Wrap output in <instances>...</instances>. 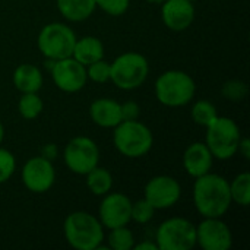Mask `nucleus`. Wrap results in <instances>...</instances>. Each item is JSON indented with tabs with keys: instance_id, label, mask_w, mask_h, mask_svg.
<instances>
[{
	"instance_id": "1",
	"label": "nucleus",
	"mask_w": 250,
	"mask_h": 250,
	"mask_svg": "<svg viewBox=\"0 0 250 250\" xmlns=\"http://www.w3.org/2000/svg\"><path fill=\"white\" fill-rule=\"evenodd\" d=\"M193 199L198 211L207 218H220L227 212L231 204L229 182L217 174H204L196 177Z\"/></svg>"
},
{
	"instance_id": "2",
	"label": "nucleus",
	"mask_w": 250,
	"mask_h": 250,
	"mask_svg": "<svg viewBox=\"0 0 250 250\" xmlns=\"http://www.w3.org/2000/svg\"><path fill=\"white\" fill-rule=\"evenodd\" d=\"M64 236L72 248L94 250L104 239L100 221L88 212H73L64 221Z\"/></svg>"
},
{
	"instance_id": "3",
	"label": "nucleus",
	"mask_w": 250,
	"mask_h": 250,
	"mask_svg": "<svg viewBox=\"0 0 250 250\" xmlns=\"http://www.w3.org/2000/svg\"><path fill=\"white\" fill-rule=\"evenodd\" d=\"M157 98L168 107H180L188 104L195 94L193 79L180 70L163 73L155 83Z\"/></svg>"
},
{
	"instance_id": "4",
	"label": "nucleus",
	"mask_w": 250,
	"mask_h": 250,
	"mask_svg": "<svg viewBox=\"0 0 250 250\" xmlns=\"http://www.w3.org/2000/svg\"><path fill=\"white\" fill-rule=\"evenodd\" d=\"M114 145L126 157H142L152 146V133L136 120H122L114 132Z\"/></svg>"
},
{
	"instance_id": "5",
	"label": "nucleus",
	"mask_w": 250,
	"mask_h": 250,
	"mask_svg": "<svg viewBox=\"0 0 250 250\" xmlns=\"http://www.w3.org/2000/svg\"><path fill=\"white\" fill-rule=\"evenodd\" d=\"M240 130L237 125L227 117H218L208 126L207 146L211 154L220 160L231 158L239 151Z\"/></svg>"
},
{
	"instance_id": "6",
	"label": "nucleus",
	"mask_w": 250,
	"mask_h": 250,
	"mask_svg": "<svg viewBox=\"0 0 250 250\" xmlns=\"http://www.w3.org/2000/svg\"><path fill=\"white\" fill-rule=\"evenodd\" d=\"M110 66V79L122 89H135L148 76V62L138 53H125Z\"/></svg>"
},
{
	"instance_id": "7",
	"label": "nucleus",
	"mask_w": 250,
	"mask_h": 250,
	"mask_svg": "<svg viewBox=\"0 0 250 250\" xmlns=\"http://www.w3.org/2000/svg\"><path fill=\"white\" fill-rule=\"evenodd\" d=\"M76 37L75 32L59 22L48 23L38 35V47L42 54L51 60H60L72 57Z\"/></svg>"
},
{
	"instance_id": "8",
	"label": "nucleus",
	"mask_w": 250,
	"mask_h": 250,
	"mask_svg": "<svg viewBox=\"0 0 250 250\" xmlns=\"http://www.w3.org/2000/svg\"><path fill=\"white\" fill-rule=\"evenodd\" d=\"M196 245V227L185 218H171L157 231V246L161 250H189Z\"/></svg>"
},
{
	"instance_id": "9",
	"label": "nucleus",
	"mask_w": 250,
	"mask_h": 250,
	"mask_svg": "<svg viewBox=\"0 0 250 250\" xmlns=\"http://www.w3.org/2000/svg\"><path fill=\"white\" fill-rule=\"evenodd\" d=\"M98 146L95 142L85 136L72 139L64 149V161L67 167L78 174H88L98 166Z\"/></svg>"
},
{
	"instance_id": "10",
	"label": "nucleus",
	"mask_w": 250,
	"mask_h": 250,
	"mask_svg": "<svg viewBox=\"0 0 250 250\" xmlns=\"http://www.w3.org/2000/svg\"><path fill=\"white\" fill-rule=\"evenodd\" d=\"M86 70L82 63L72 57L56 60L53 64V79L64 92H76L86 83Z\"/></svg>"
},
{
	"instance_id": "11",
	"label": "nucleus",
	"mask_w": 250,
	"mask_h": 250,
	"mask_svg": "<svg viewBox=\"0 0 250 250\" xmlns=\"http://www.w3.org/2000/svg\"><path fill=\"white\" fill-rule=\"evenodd\" d=\"M196 243L205 250H227L231 248V231L218 218H207L196 229Z\"/></svg>"
},
{
	"instance_id": "12",
	"label": "nucleus",
	"mask_w": 250,
	"mask_h": 250,
	"mask_svg": "<svg viewBox=\"0 0 250 250\" xmlns=\"http://www.w3.org/2000/svg\"><path fill=\"white\" fill-rule=\"evenodd\" d=\"M180 185L168 176H158L149 180L145 188V199L155 208L164 209L173 207L180 198Z\"/></svg>"
},
{
	"instance_id": "13",
	"label": "nucleus",
	"mask_w": 250,
	"mask_h": 250,
	"mask_svg": "<svg viewBox=\"0 0 250 250\" xmlns=\"http://www.w3.org/2000/svg\"><path fill=\"white\" fill-rule=\"evenodd\" d=\"M54 176L56 174L51 163L42 157L31 158L22 170L23 185L31 192H37V193L48 190L54 183Z\"/></svg>"
},
{
	"instance_id": "14",
	"label": "nucleus",
	"mask_w": 250,
	"mask_h": 250,
	"mask_svg": "<svg viewBox=\"0 0 250 250\" xmlns=\"http://www.w3.org/2000/svg\"><path fill=\"white\" fill-rule=\"evenodd\" d=\"M100 217L103 224L110 230L123 227L132 220V202L122 193H111L103 201Z\"/></svg>"
},
{
	"instance_id": "15",
	"label": "nucleus",
	"mask_w": 250,
	"mask_h": 250,
	"mask_svg": "<svg viewBox=\"0 0 250 250\" xmlns=\"http://www.w3.org/2000/svg\"><path fill=\"white\" fill-rule=\"evenodd\" d=\"M163 21L173 31H185L195 18V7L189 0H166L163 1Z\"/></svg>"
},
{
	"instance_id": "16",
	"label": "nucleus",
	"mask_w": 250,
	"mask_h": 250,
	"mask_svg": "<svg viewBox=\"0 0 250 250\" xmlns=\"http://www.w3.org/2000/svg\"><path fill=\"white\" fill-rule=\"evenodd\" d=\"M183 161L186 171L193 177H199L209 171L212 166V154L207 145L196 142L186 149Z\"/></svg>"
},
{
	"instance_id": "17",
	"label": "nucleus",
	"mask_w": 250,
	"mask_h": 250,
	"mask_svg": "<svg viewBox=\"0 0 250 250\" xmlns=\"http://www.w3.org/2000/svg\"><path fill=\"white\" fill-rule=\"evenodd\" d=\"M91 117L98 126L114 127L122 122L120 104L108 98L97 100L91 105Z\"/></svg>"
},
{
	"instance_id": "18",
	"label": "nucleus",
	"mask_w": 250,
	"mask_h": 250,
	"mask_svg": "<svg viewBox=\"0 0 250 250\" xmlns=\"http://www.w3.org/2000/svg\"><path fill=\"white\" fill-rule=\"evenodd\" d=\"M72 56L83 66H89L91 63L103 59L104 56L103 42L95 37H83L81 40H76Z\"/></svg>"
},
{
	"instance_id": "19",
	"label": "nucleus",
	"mask_w": 250,
	"mask_h": 250,
	"mask_svg": "<svg viewBox=\"0 0 250 250\" xmlns=\"http://www.w3.org/2000/svg\"><path fill=\"white\" fill-rule=\"evenodd\" d=\"M13 83L21 92H37L42 85V75L34 64H21L13 73Z\"/></svg>"
},
{
	"instance_id": "20",
	"label": "nucleus",
	"mask_w": 250,
	"mask_h": 250,
	"mask_svg": "<svg viewBox=\"0 0 250 250\" xmlns=\"http://www.w3.org/2000/svg\"><path fill=\"white\" fill-rule=\"evenodd\" d=\"M60 13L69 21H83L91 16L97 3L95 0H57Z\"/></svg>"
},
{
	"instance_id": "21",
	"label": "nucleus",
	"mask_w": 250,
	"mask_h": 250,
	"mask_svg": "<svg viewBox=\"0 0 250 250\" xmlns=\"http://www.w3.org/2000/svg\"><path fill=\"white\" fill-rule=\"evenodd\" d=\"M86 185L94 195H105L111 189L113 177L107 170L95 167L88 173Z\"/></svg>"
},
{
	"instance_id": "22",
	"label": "nucleus",
	"mask_w": 250,
	"mask_h": 250,
	"mask_svg": "<svg viewBox=\"0 0 250 250\" xmlns=\"http://www.w3.org/2000/svg\"><path fill=\"white\" fill-rule=\"evenodd\" d=\"M230 193L231 201H236L237 204L248 207L250 204V174L243 173L239 174L234 182L230 185Z\"/></svg>"
},
{
	"instance_id": "23",
	"label": "nucleus",
	"mask_w": 250,
	"mask_h": 250,
	"mask_svg": "<svg viewBox=\"0 0 250 250\" xmlns=\"http://www.w3.org/2000/svg\"><path fill=\"white\" fill-rule=\"evenodd\" d=\"M42 111V101L35 92H25L19 101V113L25 119H35Z\"/></svg>"
},
{
	"instance_id": "24",
	"label": "nucleus",
	"mask_w": 250,
	"mask_h": 250,
	"mask_svg": "<svg viewBox=\"0 0 250 250\" xmlns=\"http://www.w3.org/2000/svg\"><path fill=\"white\" fill-rule=\"evenodd\" d=\"M133 234L130 230L123 227L111 229V233L108 236L110 248L114 250H129L133 248Z\"/></svg>"
},
{
	"instance_id": "25",
	"label": "nucleus",
	"mask_w": 250,
	"mask_h": 250,
	"mask_svg": "<svg viewBox=\"0 0 250 250\" xmlns=\"http://www.w3.org/2000/svg\"><path fill=\"white\" fill-rule=\"evenodd\" d=\"M192 117L198 125L208 127L217 119V110L208 101H198L192 108Z\"/></svg>"
},
{
	"instance_id": "26",
	"label": "nucleus",
	"mask_w": 250,
	"mask_h": 250,
	"mask_svg": "<svg viewBox=\"0 0 250 250\" xmlns=\"http://www.w3.org/2000/svg\"><path fill=\"white\" fill-rule=\"evenodd\" d=\"M154 211H155V208L146 199H142V201H138L135 205H132V218L136 223L144 224L152 218Z\"/></svg>"
},
{
	"instance_id": "27",
	"label": "nucleus",
	"mask_w": 250,
	"mask_h": 250,
	"mask_svg": "<svg viewBox=\"0 0 250 250\" xmlns=\"http://www.w3.org/2000/svg\"><path fill=\"white\" fill-rule=\"evenodd\" d=\"M110 72H111V66L107 62H103V59H101L88 66L86 75L95 82H105L110 79Z\"/></svg>"
},
{
	"instance_id": "28",
	"label": "nucleus",
	"mask_w": 250,
	"mask_h": 250,
	"mask_svg": "<svg viewBox=\"0 0 250 250\" xmlns=\"http://www.w3.org/2000/svg\"><path fill=\"white\" fill-rule=\"evenodd\" d=\"M95 3L108 15L119 16L127 10L129 0H95Z\"/></svg>"
},
{
	"instance_id": "29",
	"label": "nucleus",
	"mask_w": 250,
	"mask_h": 250,
	"mask_svg": "<svg viewBox=\"0 0 250 250\" xmlns=\"http://www.w3.org/2000/svg\"><path fill=\"white\" fill-rule=\"evenodd\" d=\"M15 171V158L13 155L6 151L0 149V183L6 182Z\"/></svg>"
},
{
	"instance_id": "30",
	"label": "nucleus",
	"mask_w": 250,
	"mask_h": 250,
	"mask_svg": "<svg viewBox=\"0 0 250 250\" xmlns=\"http://www.w3.org/2000/svg\"><path fill=\"white\" fill-rule=\"evenodd\" d=\"M245 94H246V86L239 81H231L224 85V95H227L231 100H242Z\"/></svg>"
},
{
	"instance_id": "31",
	"label": "nucleus",
	"mask_w": 250,
	"mask_h": 250,
	"mask_svg": "<svg viewBox=\"0 0 250 250\" xmlns=\"http://www.w3.org/2000/svg\"><path fill=\"white\" fill-rule=\"evenodd\" d=\"M122 108V120H136V117L139 116V107L136 103H126L123 105H120Z\"/></svg>"
},
{
	"instance_id": "32",
	"label": "nucleus",
	"mask_w": 250,
	"mask_h": 250,
	"mask_svg": "<svg viewBox=\"0 0 250 250\" xmlns=\"http://www.w3.org/2000/svg\"><path fill=\"white\" fill-rule=\"evenodd\" d=\"M249 148H250L249 139H243V141L240 139V144H239V149H242V152H243V155H245L246 158H249V157H250Z\"/></svg>"
},
{
	"instance_id": "33",
	"label": "nucleus",
	"mask_w": 250,
	"mask_h": 250,
	"mask_svg": "<svg viewBox=\"0 0 250 250\" xmlns=\"http://www.w3.org/2000/svg\"><path fill=\"white\" fill-rule=\"evenodd\" d=\"M157 250L158 249V246H157V243H149V242H145V243H141V245H138L136 246V250Z\"/></svg>"
},
{
	"instance_id": "34",
	"label": "nucleus",
	"mask_w": 250,
	"mask_h": 250,
	"mask_svg": "<svg viewBox=\"0 0 250 250\" xmlns=\"http://www.w3.org/2000/svg\"><path fill=\"white\" fill-rule=\"evenodd\" d=\"M3 135H4V130H3V126H1V123H0V142L3 141Z\"/></svg>"
},
{
	"instance_id": "35",
	"label": "nucleus",
	"mask_w": 250,
	"mask_h": 250,
	"mask_svg": "<svg viewBox=\"0 0 250 250\" xmlns=\"http://www.w3.org/2000/svg\"><path fill=\"white\" fill-rule=\"evenodd\" d=\"M148 1H152V3H163V1H166V0H148Z\"/></svg>"
},
{
	"instance_id": "36",
	"label": "nucleus",
	"mask_w": 250,
	"mask_h": 250,
	"mask_svg": "<svg viewBox=\"0 0 250 250\" xmlns=\"http://www.w3.org/2000/svg\"><path fill=\"white\" fill-rule=\"evenodd\" d=\"M189 1H195V0H189Z\"/></svg>"
}]
</instances>
